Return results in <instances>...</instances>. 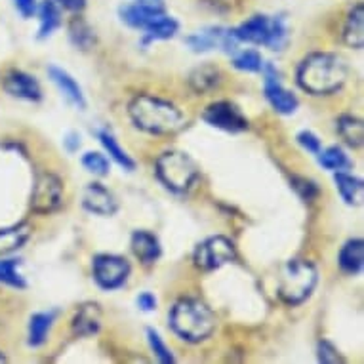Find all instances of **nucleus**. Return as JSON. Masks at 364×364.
<instances>
[{"label":"nucleus","instance_id":"f257e3e1","mask_svg":"<svg viewBox=\"0 0 364 364\" xmlns=\"http://www.w3.org/2000/svg\"><path fill=\"white\" fill-rule=\"evenodd\" d=\"M298 84L311 96H326L340 90L347 80V65L340 55L315 52L298 67Z\"/></svg>","mask_w":364,"mask_h":364},{"label":"nucleus","instance_id":"f03ea898","mask_svg":"<svg viewBox=\"0 0 364 364\" xmlns=\"http://www.w3.org/2000/svg\"><path fill=\"white\" fill-rule=\"evenodd\" d=\"M128 113L139 130L155 136H170L186 126V117L173 103L149 94H139L128 105Z\"/></svg>","mask_w":364,"mask_h":364},{"label":"nucleus","instance_id":"7ed1b4c3","mask_svg":"<svg viewBox=\"0 0 364 364\" xmlns=\"http://www.w3.org/2000/svg\"><path fill=\"white\" fill-rule=\"evenodd\" d=\"M170 328L181 340L200 343L208 340L215 330V316L208 305L200 299L183 298L176 301L170 311Z\"/></svg>","mask_w":364,"mask_h":364},{"label":"nucleus","instance_id":"20e7f679","mask_svg":"<svg viewBox=\"0 0 364 364\" xmlns=\"http://www.w3.org/2000/svg\"><path fill=\"white\" fill-rule=\"evenodd\" d=\"M318 282L316 267L305 259H292L279 269L277 294L288 305L304 304Z\"/></svg>","mask_w":364,"mask_h":364},{"label":"nucleus","instance_id":"39448f33","mask_svg":"<svg viewBox=\"0 0 364 364\" xmlns=\"http://www.w3.org/2000/svg\"><path fill=\"white\" fill-rule=\"evenodd\" d=\"M233 31L235 38L239 42L267 46L269 50L281 52L288 44V27L282 18H269V16H254Z\"/></svg>","mask_w":364,"mask_h":364},{"label":"nucleus","instance_id":"423d86ee","mask_svg":"<svg viewBox=\"0 0 364 364\" xmlns=\"http://www.w3.org/2000/svg\"><path fill=\"white\" fill-rule=\"evenodd\" d=\"M156 178L170 191L183 193L197 179L198 168L191 156L183 151H166L156 159Z\"/></svg>","mask_w":364,"mask_h":364},{"label":"nucleus","instance_id":"0eeeda50","mask_svg":"<svg viewBox=\"0 0 364 364\" xmlns=\"http://www.w3.org/2000/svg\"><path fill=\"white\" fill-rule=\"evenodd\" d=\"M94 281L103 290H117L130 275V262L117 254H97L92 262Z\"/></svg>","mask_w":364,"mask_h":364},{"label":"nucleus","instance_id":"6e6552de","mask_svg":"<svg viewBox=\"0 0 364 364\" xmlns=\"http://www.w3.org/2000/svg\"><path fill=\"white\" fill-rule=\"evenodd\" d=\"M237 259V248L227 237H210L197 246L195 265L203 271H214Z\"/></svg>","mask_w":364,"mask_h":364},{"label":"nucleus","instance_id":"1a4fd4ad","mask_svg":"<svg viewBox=\"0 0 364 364\" xmlns=\"http://www.w3.org/2000/svg\"><path fill=\"white\" fill-rule=\"evenodd\" d=\"M63 203V183L52 172H41L35 179L33 195H31V210L36 214H50L58 210Z\"/></svg>","mask_w":364,"mask_h":364},{"label":"nucleus","instance_id":"9d476101","mask_svg":"<svg viewBox=\"0 0 364 364\" xmlns=\"http://www.w3.org/2000/svg\"><path fill=\"white\" fill-rule=\"evenodd\" d=\"M262 71L263 75H265L263 90H265V97H267V102L271 103V107L281 114L296 113V109H298L299 105L298 97L294 96L290 90H287L282 86L279 71H277L271 63H263Z\"/></svg>","mask_w":364,"mask_h":364},{"label":"nucleus","instance_id":"9b49d317","mask_svg":"<svg viewBox=\"0 0 364 364\" xmlns=\"http://www.w3.org/2000/svg\"><path fill=\"white\" fill-rule=\"evenodd\" d=\"M203 119L212 128L231 132V134H239V132H245L248 128V120L242 114V111L231 102L212 103L203 113Z\"/></svg>","mask_w":364,"mask_h":364},{"label":"nucleus","instance_id":"f8f14e48","mask_svg":"<svg viewBox=\"0 0 364 364\" xmlns=\"http://www.w3.org/2000/svg\"><path fill=\"white\" fill-rule=\"evenodd\" d=\"M186 44L193 52H210V50L221 48L227 54H235L240 42L235 38L231 29L210 27V29L197 31V33L187 36Z\"/></svg>","mask_w":364,"mask_h":364},{"label":"nucleus","instance_id":"ddd939ff","mask_svg":"<svg viewBox=\"0 0 364 364\" xmlns=\"http://www.w3.org/2000/svg\"><path fill=\"white\" fill-rule=\"evenodd\" d=\"M4 90L12 97L25 100V102H41L42 97V88L38 80L29 73L18 71V69H14L6 75Z\"/></svg>","mask_w":364,"mask_h":364},{"label":"nucleus","instance_id":"4468645a","mask_svg":"<svg viewBox=\"0 0 364 364\" xmlns=\"http://www.w3.org/2000/svg\"><path fill=\"white\" fill-rule=\"evenodd\" d=\"M82 206L88 210L90 214L96 215H113L119 210V203L107 187L102 183H88L82 193Z\"/></svg>","mask_w":364,"mask_h":364},{"label":"nucleus","instance_id":"2eb2a0df","mask_svg":"<svg viewBox=\"0 0 364 364\" xmlns=\"http://www.w3.org/2000/svg\"><path fill=\"white\" fill-rule=\"evenodd\" d=\"M48 75L50 80L60 88V92L63 94V97H65L67 102L78 109L86 107V97H84L82 94V88L78 86L77 80H75L65 69H61V67L58 65H50Z\"/></svg>","mask_w":364,"mask_h":364},{"label":"nucleus","instance_id":"dca6fc26","mask_svg":"<svg viewBox=\"0 0 364 364\" xmlns=\"http://www.w3.org/2000/svg\"><path fill=\"white\" fill-rule=\"evenodd\" d=\"M102 328V311L97 304H84L78 307L77 315L73 318V332L80 338H88L100 332Z\"/></svg>","mask_w":364,"mask_h":364},{"label":"nucleus","instance_id":"f3484780","mask_svg":"<svg viewBox=\"0 0 364 364\" xmlns=\"http://www.w3.org/2000/svg\"><path fill=\"white\" fill-rule=\"evenodd\" d=\"M130 246L132 252H134V256L138 257L141 263H145V265L155 263L162 254L161 242H159V239H156L153 233H149V231H136V233L132 235Z\"/></svg>","mask_w":364,"mask_h":364},{"label":"nucleus","instance_id":"a211bd4d","mask_svg":"<svg viewBox=\"0 0 364 364\" xmlns=\"http://www.w3.org/2000/svg\"><path fill=\"white\" fill-rule=\"evenodd\" d=\"M338 263L343 273L347 275H357L363 271L364 265V240L353 239L343 245L338 256Z\"/></svg>","mask_w":364,"mask_h":364},{"label":"nucleus","instance_id":"6ab92c4d","mask_svg":"<svg viewBox=\"0 0 364 364\" xmlns=\"http://www.w3.org/2000/svg\"><path fill=\"white\" fill-rule=\"evenodd\" d=\"M29 223H18V225L0 229V256H8V254L19 250L29 240Z\"/></svg>","mask_w":364,"mask_h":364},{"label":"nucleus","instance_id":"aec40b11","mask_svg":"<svg viewBox=\"0 0 364 364\" xmlns=\"http://www.w3.org/2000/svg\"><path fill=\"white\" fill-rule=\"evenodd\" d=\"M178 29H179V25L176 19L166 16L164 12L159 14V16H156V18L153 19L147 27H145L144 44H151V42H155V41H168V38L176 36Z\"/></svg>","mask_w":364,"mask_h":364},{"label":"nucleus","instance_id":"412c9836","mask_svg":"<svg viewBox=\"0 0 364 364\" xmlns=\"http://www.w3.org/2000/svg\"><path fill=\"white\" fill-rule=\"evenodd\" d=\"M334 181H336V187H338V191H340L341 198H343L347 204H351V206L363 204V198H364L363 179L355 178V176H349V173H346L343 170H341V172H336Z\"/></svg>","mask_w":364,"mask_h":364},{"label":"nucleus","instance_id":"4be33fe9","mask_svg":"<svg viewBox=\"0 0 364 364\" xmlns=\"http://www.w3.org/2000/svg\"><path fill=\"white\" fill-rule=\"evenodd\" d=\"M343 41L347 46L360 50L364 46V8L363 4H357L349 12V18L343 27Z\"/></svg>","mask_w":364,"mask_h":364},{"label":"nucleus","instance_id":"5701e85b","mask_svg":"<svg viewBox=\"0 0 364 364\" xmlns=\"http://www.w3.org/2000/svg\"><path fill=\"white\" fill-rule=\"evenodd\" d=\"M58 311H44V313H35L29 321V346L41 347L46 338H48L50 330L54 326Z\"/></svg>","mask_w":364,"mask_h":364},{"label":"nucleus","instance_id":"b1692460","mask_svg":"<svg viewBox=\"0 0 364 364\" xmlns=\"http://www.w3.org/2000/svg\"><path fill=\"white\" fill-rule=\"evenodd\" d=\"M97 139H100V144L103 145V149L107 151V155L111 156L119 166H122L124 170H128V172H134V170H136V161L120 147V144L113 136V132L100 130L97 132Z\"/></svg>","mask_w":364,"mask_h":364},{"label":"nucleus","instance_id":"393cba45","mask_svg":"<svg viewBox=\"0 0 364 364\" xmlns=\"http://www.w3.org/2000/svg\"><path fill=\"white\" fill-rule=\"evenodd\" d=\"M338 132L349 147H360L364 139L363 120L351 114H341L338 119Z\"/></svg>","mask_w":364,"mask_h":364},{"label":"nucleus","instance_id":"a878e982","mask_svg":"<svg viewBox=\"0 0 364 364\" xmlns=\"http://www.w3.org/2000/svg\"><path fill=\"white\" fill-rule=\"evenodd\" d=\"M38 19H41V29L38 36L41 38H48L54 35L55 29H60L61 25V12L55 2L52 0H44L38 6Z\"/></svg>","mask_w":364,"mask_h":364},{"label":"nucleus","instance_id":"bb28decb","mask_svg":"<svg viewBox=\"0 0 364 364\" xmlns=\"http://www.w3.org/2000/svg\"><path fill=\"white\" fill-rule=\"evenodd\" d=\"M189 84H191L193 90L198 92V94L210 92V90H214L220 84V71L214 65L197 67L191 73V77H189Z\"/></svg>","mask_w":364,"mask_h":364},{"label":"nucleus","instance_id":"cd10ccee","mask_svg":"<svg viewBox=\"0 0 364 364\" xmlns=\"http://www.w3.org/2000/svg\"><path fill=\"white\" fill-rule=\"evenodd\" d=\"M69 36H71L73 44L80 50H90L96 44V35L86 21L80 18L73 19L71 27H69Z\"/></svg>","mask_w":364,"mask_h":364},{"label":"nucleus","instance_id":"c85d7f7f","mask_svg":"<svg viewBox=\"0 0 364 364\" xmlns=\"http://www.w3.org/2000/svg\"><path fill=\"white\" fill-rule=\"evenodd\" d=\"M318 162L323 164V168L332 170V172H341V170H346V168L351 166V161H349V156L346 155V151L341 149V147H338V145L321 151V153H318Z\"/></svg>","mask_w":364,"mask_h":364},{"label":"nucleus","instance_id":"c756f323","mask_svg":"<svg viewBox=\"0 0 364 364\" xmlns=\"http://www.w3.org/2000/svg\"><path fill=\"white\" fill-rule=\"evenodd\" d=\"M18 267L19 259H0V282L6 287L19 288V290L27 287V282L18 271Z\"/></svg>","mask_w":364,"mask_h":364},{"label":"nucleus","instance_id":"7c9ffc66","mask_svg":"<svg viewBox=\"0 0 364 364\" xmlns=\"http://www.w3.org/2000/svg\"><path fill=\"white\" fill-rule=\"evenodd\" d=\"M233 65L239 71L245 73H259L263 69V58L257 50H242V52H235Z\"/></svg>","mask_w":364,"mask_h":364},{"label":"nucleus","instance_id":"2f4dec72","mask_svg":"<svg viewBox=\"0 0 364 364\" xmlns=\"http://www.w3.org/2000/svg\"><path fill=\"white\" fill-rule=\"evenodd\" d=\"M147 341H149L151 351L155 353V357L159 358V363L162 364H173L176 358H173L170 347L164 343V340L161 338V334L153 328H147Z\"/></svg>","mask_w":364,"mask_h":364},{"label":"nucleus","instance_id":"473e14b6","mask_svg":"<svg viewBox=\"0 0 364 364\" xmlns=\"http://www.w3.org/2000/svg\"><path fill=\"white\" fill-rule=\"evenodd\" d=\"M82 166L88 170L90 173H94V176H107L109 173V161L107 156L102 155V153H86L82 156Z\"/></svg>","mask_w":364,"mask_h":364},{"label":"nucleus","instance_id":"72a5a7b5","mask_svg":"<svg viewBox=\"0 0 364 364\" xmlns=\"http://www.w3.org/2000/svg\"><path fill=\"white\" fill-rule=\"evenodd\" d=\"M316 357H318V360L324 364L343 363L340 351H338V349H336V347L326 340L318 341V346H316Z\"/></svg>","mask_w":364,"mask_h":364},{"label":"nucleus","instance_id":"f704fd0d","mask_svg":"<svg viewBox=\"0 0 364 364\" xmlns=\"http://www.w3.org/2000/svg\"><path fill=\"white\" fill-rule=\"evenodd\" d=\"M292 186L304 200H313V198L318 195V187H316V183L307 178H292Z\"/></svg>","mask_w":364,"mask_h":364},{"label":"nucleus","instance_id":"c9c22d12","mask_svg":"<svg viewBox=\"0 0 364 364\" xmlns=\"http://www.w3.org/2000/svg\"><path fill=\"white\" fill-rule=\"evenodd\" d=\"M298 144L304 147L307 153L311 155H318L321 151H323V144H321V139L316 138L315 134L309 130H304L298 134Z\"/></svg>","mask_w":364,"mask_h":364},{"label":"nucleus","instance_id":"e433bc0d","mask_svg":"<svg viewBox=\"0 0 364 364\" xmlns=\"http://www.w3.org/2000/svg\"><path fill=\"white\" fill-rule=\"evenodd\" d=\"M14 4L23 18H33L36 12V0H14Z\"/></svg>","mask_w":364,"mask_h":364},{"label":"nucleus","instance_id":"4c0bfd02","mask_svg":"<svg viewBox=\"0 0 364 364\" xmlns=\"http://www.w3.org/2000/svg\"><path fill=\"white\" fill-rule=\"evenodd\" d=\"M138 307L145 313H151V311L156 309V298L151 292H144L138 296Z\"/></svg>","mask_w":364,"mask_h":364},{"label":"nucleus","instance_id":"58836bf2","mask_svg":"<svg viewBox=\"0 0 364 364\" xmlns=\"http://www.w3.org/2000/svg\"><path fill=\"white\" fill-rule=\"evenodd\" d=\"M63 145H65V149L69 151V153H75V151L80 147V136H78L77 132H69L65 136V139H63Z\"/></svg>","mask_w":364,"mask_h":364},{"label":"nucleus","instance_id":"ea45409f","mask_svg":"<svg viewBox=\"0 0 364 364\" xmlns=\"http://www.w3.org/2000/svg\"><path fill=\"white\" fill-rule=\"evenodd\" d=\"M136 4L147 8L151 12H164V0H136Z\"/></svg>","mask_w":364,"mask_h":364},{"label":"nucleus","instance_id":"a19ab883","mask_svg":"<svg viewBox=\"0 0 364 364\" xmlns=\"http://www.w3.org/2000/svg\"><path fill=\"white\" fill-rule=\"evenodd\" d=\"M58 2L67 10H71V12H80L86 6V0H58Z\"/></svg>","mask_w":364,"mask_h":364},{"label":"nucleus","instance_id":"79ce46f5","mask_svg":"<svg viewBox=\"0 0 364 364\" xmlns=\"http://www.w3.org/2000/svg\"><path fill=\"white\" fill-rule=\"evenodd\" d=\"M0 363H6V357H4L2 353H0Z\"/></svg>","mask_w":364,"mask_h":364}]
</instances>
